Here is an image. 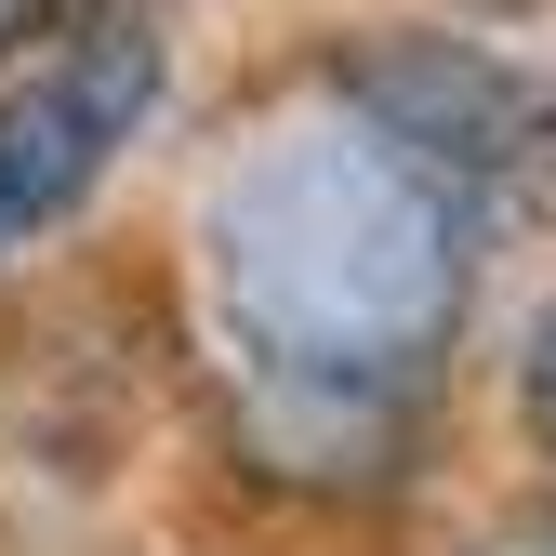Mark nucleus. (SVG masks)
I'll return each mask as SVG.
<instances>
[{
	"instance_id": "obj_2",
	"label": "nucleus",
	"mask_w": 556,
	"mask_h": 556,
	"mask_svg": "<svg viewBox=\"0 0 556 556\" xmlns=\"http://www.w3.org/2000/svg\"><path fill=\"white\" fill-rule=\"evenodd\" d=\"M147 106H160V40L119 27V14L66 27L27 80H0V239H40L66 199L132 147Z\"/></svg>"
},
{
	"instance_id": "obj_1",
	"label": "nucleus",
	"mask_w": 556,
	"mask_h": 556,
	"mask_svg": "<svg viewBox=\"0 0 556 556\" xmlns=\"http://www.w3.org/2000/svg\"><path fill=\"white\" fill-rule=\"evenodd\" d=\"M477 226H491V199L438 173L397 119H371L344 80L318 106H278L213 173L199 278H213V344L252 464L278 477L397 464L410 397L464 331Z\"/></svg>"
},
{
	"instance_id": "obj_6",
	"label": "nucleus",
	"mask_w": 556,
	"mask_h": 556,
	"mask_svg": "<svg viewBox=\"0 0 556 556\" xmlns=\"http://www.w3.org/2000/svg\"><path fill=\"white\" fill-rule=\"evenodd\" d=\"M543 173H556V132H543Z\"/></svg>"
},
{
	"instance_id": "obj_4",
	"label": "nucleus",
	"mask_w": 556,
	"mask_h": 556,
	"mask_svg": "<svg viewBox=\"0 0 556 556\" xmlns=\"http://www.w3.org/2000/svg\"><path fill=\"white\" fill-rule=\"evenodd\" d=\"M517 410H530V438L556 451V305L530 318V344H517Z\"/></svg>"
},
{
	"instance_id": "obj_5",
	"label": "nucleus",
	"mask_w": 556,
	"mask_h": 556,
	"mask_svg": "<svg viewBox=\"0 0 556 556\" xmlns=\"http://www.w3.org/2000/svg\"><path fill=\"white\" fill-rule=\"evenodd\" d=\"M40 14H53V0H0V53H14V40H27Z\"/></svg>"
},
{
	"instance_id": "obj_3",
	"label": "nucleus",
	"mask_w": 556,
	"mask_h": 556,
	"mask_svg": "<svg viewBox=\"0 0 556 556\" xmlns=\"http://www.w3.org/2000/svg\"><path fill=\"white\" fill-rule=\"evenodd\" d=\"M344 93H358L371 119H397L410 147H425L438 173H464L477 199H491L517 160H543V132H556V106H530L504 66L464 53V40H384V53L344 66Z\"/></svg>"
}]
</instances>
